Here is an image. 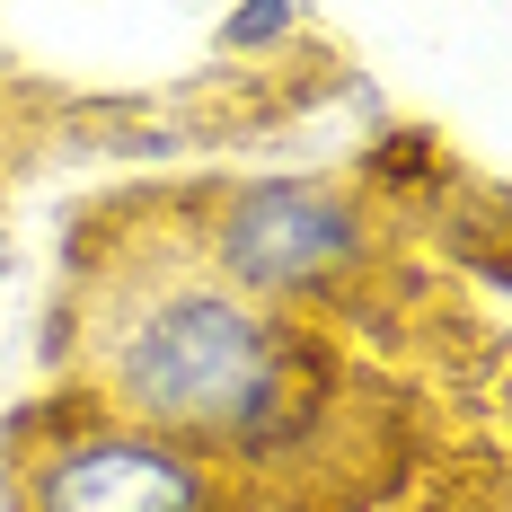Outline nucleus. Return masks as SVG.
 <instances>
[{"mask_svg": "<svg viewBox=\"0 0 512 512\" xmlns=\"http://www.w3.org/2000/svg\"><path fill=\"white\" fill-rule=\"evenodd\" d=\"M371 336L230 283L168 186L98 195L62 239L45 380L230 468L265 512H380L424 468Z\"/></svg>", "mask_w": 512, "mask_h": 512, "instance_id": "obj_1", "label": "nucleus"}, {"mask_svg": "<svg viewBox=\"0 0 512 512\" xmlns=\"http://www.w3.org/2000/svg\"><path fill=\"white\" fill-rule=\"evenodd\" d=\"M168 195L186 212L195 248L265 301L318 309L371 345H380V309L407 301L389 274L380 195L362 177H195Z\"/></svg>", "mask_w": 512, "mask_h": 512, "instance_id": "obj_2", "label": "nucleus"}, {"mask_svg": "<svg viewBox=\"0 0 512 512\" xmlns=\"http://www.w3.org/2000/svg\"><path fill=\"white\" fill-rule=\"evenodd\" d=\"M0 512H265L204 451L80 389H36L0 415Z\"/></svg>", "mask_w": 512, "mask_h": 512, "instance_id": "obj_3", "label": "nucleus"}, {"mask_svg": "<svg viewBox=\"0 0 512 512\" xmlns=\"http://www.w3.org/2000/svg\"><path fill=\"white\" fill-rule=\"evenodd\" d=\"M389 512H504V468H495V442L477 451H442L433 468H415L407 486L389 495Z\"/></svg>", "mask_w": 512, "mask_h": 512, "instance_id": "obj_4", "label": "nucleus"}, {"mask_svg": "<svg viewBox=\"0 0 512 512\" xmlns=\"http://www.w3.org/2000/svg\"><path fill=\"white\" fill-rule=\"evenodd\" d=\"M292 27H301L292 9H239V18L221 27V45H274V36H292Z\"/></svg>", "mask_w": 512, "mask_h": 512, "instance_id": "obj_5", "label": "nucleus"}]
</instances>
